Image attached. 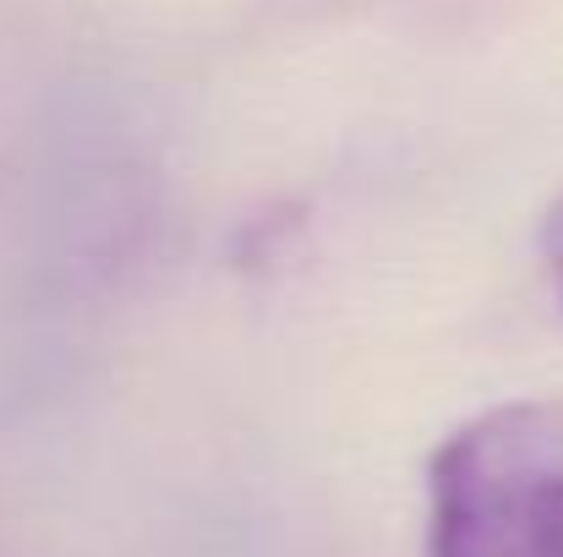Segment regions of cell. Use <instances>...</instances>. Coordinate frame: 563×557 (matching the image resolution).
<instances>
[{
    "mask_svg": "<svg viewBox=\"0 0 563 557\" xmlns=\"http://www.w3.org/2000/svg\"><path fill=\"white\" fill-rule=\"evenodd\" d=\"M427 557H563V399H509L443 437Z\"/></svg>",
    "mask_w": 563,
    "mask_h": 557,
    "instance_id": "6da1fadb",
    "label": "cell"
},
{
    "mask_svg": "<svg viewBox=\"0 0 563 557\" xmlns=\"http://www.w3.org/2000/svg\"><path fill=\"white\" fill-rule=\"evenodd\" d=\"M542 257H548V279H553V290L563 301V197L553 202V213L542 224Z\"/></svg>",
    "mask_w": 563,
    "mask_h": 557,
    "instance_id": "7a4b0ae2",
    "label": "cell"
}]
</instances>
